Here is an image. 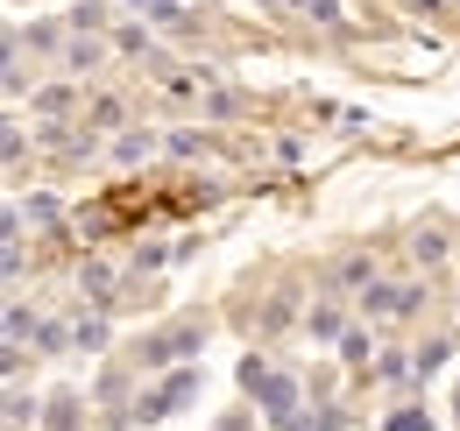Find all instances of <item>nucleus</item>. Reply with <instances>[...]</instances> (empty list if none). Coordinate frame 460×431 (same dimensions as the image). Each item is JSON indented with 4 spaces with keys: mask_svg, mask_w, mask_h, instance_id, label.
Masks as SVG:
<instances>
[{
    "mask_svg": "<svg viewBox=\"0 0 460 431\" xmlns=\"http://www.w3.org/2000/svg\"><path fill=\"white\" fill-rule=\"evenodd\" d=\"M241 382L255 389V403H262L277 425H290V418H297V382H290V375H270L262 361H248V368H241Z\"/></svg>",
    "mask_w": 460,
    "mask_h": 431,
    "instance_id": "1",
    "label": "nucleus"
},
{
    "mask_svg": "<svg viewBox=\"0 0 460 431\" xmlns=\"http://www.w3.org/2000/svg\"><path fill=\"white\" fill-rule=\"evenodd\" d=\"M191 389H199V375H191V368H177L156 396H142V418H171V410H184V403H191Z\"/></svg>",
    "mask_w": 460,
    "mask_h": 431,
    "instance_id": "2",
    "label": "nucleus"
},
{
    "mask_svg": "<svg viewBox=\"0 0 460 431\" xmlns=\"http://www.w3.org/2000/svg\"><path fill=\"white\" fill-rule=\"evenodd\" d=\"M383 431H439V425H432V410L403 403V410H390V418H383Z\"/></svg>",
    "mask_w": 460,
    "mask_h": 431,
    "instance_id": "3",
    "label": "nucleus"
},
{
    "mask_svg": "<svg viewBox=\"0 0 460 431\" xmlns=\"http://www.w3.org/2000/svg\"><path fill=\"white\" fill-rule=\"evenodd\" d=\"M156 156V135H120V163H142Z\"/></svg>",
    "mask_w": 460,
    "mask_h": 431,
    "instance_id": "4",
    "label": "nucleus"
},
{
    "mask_svg": "<svg viewBox=\"0 0 460 431\" xmlns=\"http://www.w3.org/2000/svg\"><path fill=\"white\" fill-rule=\"evenodd\" d=\"M36 107H43V113H71V85H50V92H36Z\"/></svg>",
    "mask_w": 460,
    "mask_h": 431,
    "instance_id": "5",
    "label": "nucleus"
},
{
    "mask_svg": "<svg viewBox=\"0 0 460 431\" xmlns=\"http://www.w3.org/2000/svg\"><path fill=\"white\" fill-rule=\"evenodd\" d=\"M78 347H107V319H78Z\"/></svg>",
    "mask_w": 460,
    "mask_h": 431,
    "instance_id": "6",
    "label": "nucleus"
},
{
    "mask_svg": "<svg viewBox=\"0 0 460 431\" xmlns=\"http://www.w3.org/2000/svg\"><path fill=\"white\" fill-rule=\"evenodd\" d=\"M14 156H22V135H14L7 120H0V163H14Z\"/></svg>",
    "mask_w": 460,
    "mask_h": 431,
    "instance_id": "7",
    "label": "nucleus"
},
{
    "mask_svg": "<svg viewBox=\"0 0 460 431\" xmlns=\"http://www.w3.org/2000/svg\"><path fill=\"white\" fill-rule=\"evenodd\" d=\"M0 78H14V43H0Z\"/></svg>",
    "mask_w": 460,
    "mask_h": 431,
    "instance_id": "8",
    "label": "nucleus"
},
{
    "mask_svg": "<svg viewBox=\"0 0 460 431\" xmlns=\"http://www.w3.org/2000/svg\"><path fill=\"white\" fill-rule=\"evenodd\" d=\"M213 431H248V418H220V425H213Z\"/></svg>",
    "mask_w": 460,
    "mask_h": 431,
    "instance_id": "9",
    "label": "nucleus"
},
{
    "mask_svg": "<svg viewBox=\"0 0 460 431\" xmlns=\"http://www.w3.org/2000/svg\"><path fill=\"white\" fill-rule=\"evenodd\" d=\"M7 233H14V213H0V248H7Z\"/></svg>",
    "mask_w": 460,
    "mask_h": 431,
    "instance_id": "10",
    "label": "nucleus"
}]
</instances>
